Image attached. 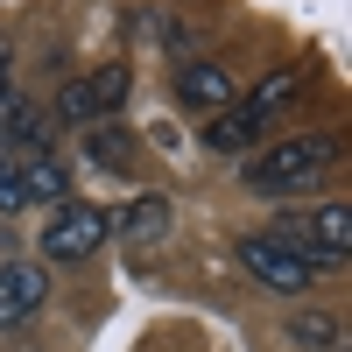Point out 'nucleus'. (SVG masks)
Segmentation results:
<instances>
[{"label": "nucleus", "mask_w": 352, "mask_h": 352, "mask_svg": "<svg viewBox=\"0 0 352 352\" xmlns=\"http://www.w3.org/2000/svg\"><path fill=\"white\" fill-rule=\"evenodd\" d=\"M338 162V134H289L275 148H261L247 162V190L254 197H289V190H317V176Z\"/></svg>", "instance_id": "f257e3e1"}, {"label": "nucleus", "mask_w": 352, "mask_h": 352, "mask_svg": "<svg viewBox=\"0 0 352 352\" xmlns=\"http://www.w3.org/2000/svg\"><path fill=\"white\" fill-rule=\"evenodd\" d=\"M240 261H247V275L261 289H275V296H303V289L317 282V261L303 247H289L275 240V232H254V240H240Z\"/></svg>", "instance_id": "f03ea898"}, {"label": "nucleus", "mask_w": 352, "mask_h": 352, "mask_svg": "<svg viewBox=\"0 0 352 352\" xmlns=\"http://www.w3.org/2000/svg\"><path fill=\"white\" fill-rule=\"evenodd\" d=\"M275 240L303 247L317 268H324V261H345V254H352V212H345V204H310V212H289V226L275 232Z\"/></svg>", "instance_id": "7ed1b4c3"}, {"label": "nucleus", "mask_w": 352, "mask_h": 352, "mask_svg": "<svg viewBox=\"0 0 352 352\" xmlns=\"http://www.w3.org/2000/svg\"><path fill=\"white\" fill-rule=\"evenodd\" d=\"M99 240H106V212H99V204H56L36 247H43L50 261H85Z\"/></svg>", "instance_id": "20e7f679"}, {"label": "nucleus", "mask_w": 352, "mask_h": 352, "mask_svg": "<svg viewBox=\"0 0 352 352\" xmlns=\"http://www.w3.org/2000/svg\"><path fill=\"white\" fill-rule=\"evenodd\" d=\"M127 92H134V71L127 64H106V71H92V78H78V85H64V106L71 120H106V113H120L127 106Z\"/></svg>", "instance_id": "39448f33"}, {"label": "nucleus", "mask_w": 352, "mask_h": 352, "mask_svg": "<svg viewBox=\"0 0 352 352\" xmlns=\"http://www.w3.org/2000/svg\"><path fill=\"white\" fill-rule=\"evenodd\" d=\"M43 303H50V275H43V261H8V268H0V331L28 324Z\"/></svg>", "instance_id": "423d86ee"}, {"label": "nucleus", "mask_w": 352, "mask_h": 352, "mask_svg": "<svg viewBox=\"0 0 352 352\" xmlns=\"http://www.w3.org/2000/svg\"><path fill=\"white\" fill-rule=\"evenodd\" d=\"M14 162V204L28 212V204H64V190H71V176H64V162L56 155H8Z\"/></svg>", "instance_id": "0eeeda50"}, {"label": "nucleus", "mask_w": 352, "mask_h": 352, "mask_svg": "<svg viewBox=\"0 0 352 352\" xmlns=\"http://www.w3.org/2000/svg\"><path fill=\"white\" fill-rule=\"evenodd\" d=\"M176 99L190 113H226L232 106V71L226 64H184L176 71Z\"/></svg>", "instance_id": "6e6552de"}, {"label": "nucleus", "mask_w": 352, "mask_h": 352, "mask_svg": "<svg viewBox=\"0 0 352 352\" xmlns=\"http://www.w3.org/2000/svg\"><path fill=\"white\" fill-rule=\"evenodd\" d=\"M296 92H303V71H296V64H282V71H268V78H261L254 92H247V106H240V113H254V120L268 127V120H275V113L296 99Z\"/></svg>", "instance_id": "1a4fd4ad"}, {"label": "nucleus", "mask_w": 352, "mask_h": 352, "mask_svg": "<svg viewBox=\"0 0 352 352\" xmlns=\"http://www.w3.org/2000/svg\"><path fill=\"white\" fill-rule=\"evenodd\" d=\"M120 232H127V247H155L162 232H169V204L162 197H134L127 212H120Z\"/></svg>", "instance_id": "9d476101"}, {"label": "nucleus", "mask_w": 352, "mask_h": 352, "mask_svg": "<svg viewBox=\"0 0 352 352\" xmlns=\"http://www.w3.org/2000/svg\"><path fill=\"white\" fill-rule=\"evenodd\" d=\"M254 134H261V120H254V113H240V106H226V113H212V127H204V148H219V155H232V148H247Z\"/></svg>", "instance_id": "9b49d317"}, {"label": "nucleus", "mask_w": 352, "mask_h": 352, "mask_svg": "<svg viewBox=\"0 0 352 352\" xmlns=\"http://www.w3.org/2000/svg\"><path fill=\"white\" fill-rule=\"evenodd\" d=\"M289 338H296L303 352H331L338 345V324H331L324 310H303V317H289Z\"/></svg>", "instance_id": "f8f14e48"}, {"label": "nucleus", "mask_w": 352, "mask_h": 352, "mask_svg": "<svg viewBox=\"0 0 352 352\" xmlns=\"http://www.w3.org/2000/svg\"><path fill=\"white\" fill-rule=\"evenodd\" d=\"M0 99H8V56H0Z\"/></svg>", "instance_id": "ddd939ff"}]
</instances>
